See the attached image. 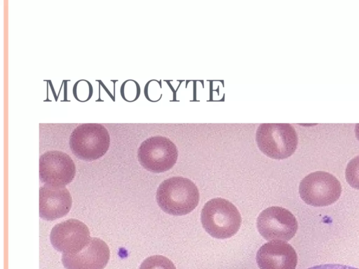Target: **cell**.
I'll list each match as a JSON object with an SVG mask.
<instances>
[{
	"mask_svg": "<svg viewBox=\"0 0 359 269\" xmlns=\"http://www.w3.org/2000/svg\"><path fill=\"white\" fill-rule=\"evenodd\" d=\"M201 221L205 230L212 237L226 239L238 232L241 224V216L230 201L215 198L203 207Z\"/></svg>",
	"mask_w": 359,
	"mask_h": 269,
	"instance_id": "cell-2",
	"label": "cell"
},
{
	"mask_svg": "<svg viewBox=\"0 0 359 269\" xmlns=\"http://www.w3.org/2000/svg\"><path fill=\"white\" fill-rule=\"evenodd\" d=\"M355 136L357 137V139H358L359 141V123H357L355 125Z\"/></svg>",
	"mask_w": 359,
	"mask_h": 269,
	"instance_id": "cell-17",
	"label": "cell"
},
{
	"mask_svg": "<svg viewBox=\"0 0 359 269\" xmlns=\"http://www.w3.org/2000/svg\"><path fill=\"white\" fill-rule=\"evenodd\" d=\"M257 227L265 240L287 241L296 234L298 223L295 216L287 209L272 206L259 214Z\"/></svg>",
	"mask_w": 359,
	"mask_h": 269,
	"instance_id": "cell-7",
	"label": "cell"
},
{
	"mask_svg": "<svg viewBox=\"0 0 359 269\" xmlns=\"http://www.w3.org/2000/svg\"><path fill=\"white\" fill-rule=\"evenodd\" d=\"M256 261L259 269H295L297 255L285 241H271L258 249Z\"/></svg>",
	"mask_w": 359,
	"mask_h": 269,
	"instance_id": "cell-11",
	"label": "cell"
},
{
	"mask_svg": "<svg viewBox=\"0 0 359 269\" xmlns=\"http://www.w3.org/2000/svg\"><path fill=\"white\" fill-rule=\"evenodd\" d=\"M72 153L84 160H94L103 156L109 149L110 136L100 123H83L76 126L69 136Z\"/></svg>",
	"mask_w": 359,
	"mask_h": 269,
	"instance_id": "cell-4",
	"label": "cell"
},
{
	"mask_svg": "<svg viewBox=\"0 0 359 269\" xmlns=\"http://www.w3.org/2000/svg\"><path fill=\"white\" fill-rule=\"evenodd\" d=\"M176 145L163 136L150 137L144 140L137 150L140 164L147 170L159 173L171 169L176 163Z\"/></svg>",
	"mask_w": 359,
	"mask_h": 269,
	"instance_id": "cell-6",
	"label": "cell"
},
{
	"mask_svg": "<svg viewBox=\"0 0 359 269\" xmlns=\"http://www.w3.org/2000/svg\"><path fill=\"white\" fill-rule=\"evenodd\" d=\"M156 199L158 206L165 212L182 216L196 207L199 202V191L190 179L172 177L160 184Z\"/></svg>",
	"mask_w": 359,
	"mask_h": 269,
	"instance_id": "cell-1",
	"label": "cell"
},
{
	"mask_svg": "<svg viewBox=\"0 0 359 269\" xmlns=\"http://www.w3.org/2000/svg\"><path fill=\"white\" fill-rule=\"evenodd\" d=\"M88 226L76 219H69L55 225L50 240L55 249L63 254H75L81 251L89 241Z\"/></svg>",
	"mask_w": 359,
	"mask_h": 269,
	"instance_id": "cell-9",
	"label": "cell"
},
{
	"mask_svg": "<svg viewBox=\"0 0 359 269\" xmlns=\"http://www.w3.org/2000/svg\"><path fill=\"white\" fill-rule=\"evenodd\" d=\"M110 257L104 241L90 237L85 247L75 254H63L62 261L66 269H104Z\"/></svg>",
	"mask_w": 359,
	"mask_h": 269,
	"instance_id": "cell-10",
	"label": "cell"
},
{
	"mask_svg": "<svg viewBox=\"0 0 359 269\" xmlns=\"http://www.w3.org/2000/svg\"><path fill=\"white\" fill-rule=\"evenodd\" d=\"M345 177L351 187L359 190V156L354 157L348 163Z\"/></svg>",
	"mask_w": 359,
	"mask_h": 269,
	"instance_id": "cell-14",
	"label": "cell"
},
{
	"mask_svg": "<svg viewBox=\"0 0 359 269\" xmlns=\"http://www.w3.org/2000/svg\"><path fill=\"white\" fill-rule=\"evenodd\" d=\"M307 269H358L350 265H341V264H334V263H328V264H321L312 266Z\"/></svg>",
	"mask_w": 359,
	"mask_h": 269,
	"instance_id": "cell-16",
	"label": "cell"
},
{
	"mask_svg": "<svg viewBox=\"0 0 359 269\" xmlns=\"http://www.w3.org/2000/svg\"><path fill=\"white\" fill-rule=\"evenodd\" d=\"M299 193L306 204L324 207L333 204L340 197L341 186L332 174L316 171L306 175L300 181Z\"/></svg>",
	"mask_w": 359,
	"mask_h": 269,
	"instance_id": "cell-5",
	"label": "cell"
},
{
	"mask_svg": "<svg viewBox=\"0 0 359 269\" xmlns=\"http://www.w3.org/2000/svg\"><path fill=\"white\" fill-rule=\"evenodd\" d=\"M140 92V88L138 83L132 79L126 81L121 85V95L126 102L135 101L138 98Z\"/></svg>",
	"mask_w": 359,
	"mask_h": 269,
	"instance_id": "cell-15",
	"label": "cell"
},
{
	"mask_svg": "<svg viewBox=\"0 0 359 269\" xmlns=\"http://www.w3.org/2000/svg\"><path fill=\"white\" fill-rule=\"evenodd\" d=\"M139 269H176V268L167 257L154 255L145 258Z\"/></svg>",
	"mask_w": 359,
	"mask_h": 269,
	"instance_id": "cell-13",
	"label": "cell"
},
{
	"mask_svg": "<svg viewBox=\"0 0 359 269\" xmlns=\"http://www.w3.org/2000/svg\"><path fill=\"white\" fill-rule=\"evenodd\" d=\"M72 198L65 186L45 184L39 188V215L46 220H55L67 214Z\"/></svg>",
	"mask_w": 359,
	"mask_h": 269,
	"instance_id": "cell-12",
	"label": "cell"
},
{
	"mask_svg": "<svg viewBox=\"0 0 359 269\" xmlns=\"http://www.w3.org/2000/svg\"><path fill=\"white\" fill-rule=\"evenodd\" d=\"M259 150L273 159H285L295 151L298 137L294 127L289 123H262L256 132Z\"/></svg>",
	"mask_w": 359,
	"mask_h": 269,
	"instance_id": "cell-3",
	"label": "cell"
},
{
	"mask_svg": "<svg viewBox=\"0 0 359 269\" xmlns=\"http://www.w3.org/2000/svg\"><path fill=\"white\" fill-rule=\"evenodd\" d=\"M75 173V164L66 153L48 151L39 158V177L46 184L65 186L73 180Z\"/></svg>",
	"mask_w": 359,
	"mask_h": 269,
	"instance_id": "cell-8",
	"label": "cell"
}]
</instances>
